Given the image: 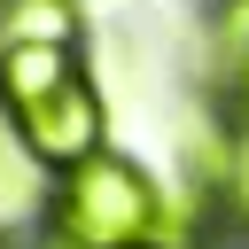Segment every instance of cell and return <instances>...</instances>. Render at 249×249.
<instances>
[{
    "instance_id": "obj_9",
    "label": "cell",
    "mask_w": 249,
    "mask_h": 249,
    "mask_svg": "<svg viewBox=\"0 0 249 249\" xmlns=\"http://www.w3.org/2000/svg\"><path fill=\"white\" fill-rule=\"evenodd\" d=\"M78 8H86V0H78Z\"/></svg>"
},
{
    "instance_id": "obj_3",
    "label": "cell",
    "mask_w": 249,
    "mask_h": 249,
    "mask_svg": "<svg viewBox=\"0 0 249 249\" xmlns=\"http://www.w3.org/2000/svg\"><path fill=\"white\" fill-rule=\"evenodd\" d=\"M78 70H86V47H0V117H16L23 101H39Z\"/></svg>"
},
{
    "instance_id": "obj_2",
    "label": "cell",
    "mask_w": 249,
    "mask_h": 249,
    "mask_svg": "<svg viewBox=\"0 0 249 249\" xmlns=\"http://www.w3.org/2000/svg\"><path fill=\"white\" fill-rule=\"evenodd\" d=\"M8 132L23 140V156H31L47 179H62L70 163H86V156L109 148V101H101L93 70H78V78L47 86L39 101H23V109L8 117Z\"/></svg>"
},
{
    "instance_id": "obj_5",
    "label": "cell",
    "mask_w": 249,
    "mask_h": 249,
    "mask_svg": "<svg viewBox=\"0 0 249 249\" xmlns=\"http://www.w3.org/2000/svg\"><path fill=\"white\" fill-rule=\"evenodd\" d=\"M39 202H47V171L23 156V140L0 117V233L16 241V226H39Z\"/></svg>"
},
{
    "instance_id": "obj_8",
    "label": "cell",
    "mask_w": 249,
    "mask_h": 249,
    "mask_svg": "<svg viewBox=\"0 0 249 249\" xmlns=\"http://www.w3.org/2000/svg\"><path fill=\"white\" fill-rule=\"evenodd\" d=\"M0 249H16V241H8V233H0Z\"/></svg>"
},
{
    "instance_id": "obj_4",
    "label": "cell",
    "mask_w": 249,
    "mask_h": 249,
    "mask_svg": "<svg viewBox=\"0 0 249 249\" xmlns=\"http://www.w3.org/2000/svg\"><path fill=\"white\" fill-rule=\"evenodd\" d=\"M0 47H86L78 0H0Z\"/></svg>"
},
{
    "instance_id": "obj_1",
    "label": "cell",
    "mask_w": 249,
    "mask_h": 249,
    "mask_svg": "<svg viewBox=\"0 0 249 249\" xmlns=\"http://www.w3.org/2000/svg\"><path fill=\"white\" fill-rule=\"evenodd\" d=\"M156 233H163V187L117 148L47 179V202H39V241L47 249H140Z\"/></svg>"
},
{
    "instance_id": "obj_7",
    "label": "cell",
    "mask_w": 249,
    "mask_h": 249,
    "mask_svg": "<svg viewBox=\"0 0 249 249\" xmlns=\"http://www.w3.org/2000/svg\"><path fill=\"white\" fill-rule=\"evenodd\" d=\"M140 249H179V241H140Z\"/></svg>"
},
{
    "instance_id": "obj_6",
    "label": "cell",
    "mask_w": 249,
    "mask_h": 249,
    "mask_svg": "<svg viewBox=\"0 0 249 249\" xmlns=\"http://www.w3.org/2000/svg\"><path fill=\"white\" fill-rule=\"evenodd\" d=\"M226 109H233V117L249 124V47H241V54L226 62Z\"/></svg>"
}]
</instances>
